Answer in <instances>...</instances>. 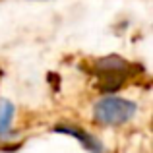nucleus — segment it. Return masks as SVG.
<instances>
[{
    "mask_svg": "<svg viewBox=\"0 0 153 153\" xmlns=\"http://www.w3.org/2000/svg\"><path fill=\"white\" fill-rule=\"evenodd\" d=\"M140 68H136L134 64L126 62L124 58L112 54L107 58H99L93 66V74L97 78L99 89L103 93H112V91L120 89L128 79L134 78V74Z\"/></svg>",
    "mask_w": 153,
    "mask_h": 153,
    "instance_id": "f257e3e1",
    "label": "nucleus"
},
{
    "mask_svg": "<svg viewBox=\"0 0 153 153\" xmlns=\"http://www.w3.org/2000/svg\"><path fill=\"white\" fill-rule=\"evenodd\" d=\"M136 107L134 101L124 97H116V95H105L101 97L93 107V118L103 126H120L126 124L134 118Z\"/></svg>",
    "mask_w": 153,
    "mask_h": 153,
    "instance_id": "f03ea898",
    "label": "nucleus"
},
{
    "mask_svg": "<svg viewBox=\"0 0 153 153\" xmlns=\"http://www.w3.org/2000/svg\"><path fill=\"white\" fill-rule=\"evenodd\" d=\"M52 132H56V134H66V136L76 138V142H79V146H82L87 153H105L103 143L99 142L95 136H91L89 132L82 130V128L76 126V124H56V126L52 128Z\"/></svg>",
    "mask_w": 153,
    "mask_h": 153,
    "instance_id": "7ed1b4c3",
    "label": "nucleus"
},
{
    "mask_svg": "<svg viewBox=\"0 0 153 153\" xmlns=\"http://www.w3.org/2000/svg\"><path fill=\"white\" fill-rule=\"evenodd\" d=\"M16 114V107L8 99H0V140L8 138L12 130V120Z\"/></svg>",
    "mask_w": 153,
    "mask_h": 153,
    "instance_id": "20e7f679",
    "label": "nucleus"
},
{
    "mask_svg": "<svg viewBox=\"0 0 153 153\" xmlns=\"http://www.w3.org/2000/svg\"><path fill=\"white\" fill-rule=\"evenodd\" d=\"M0 76H2V72H0Z\"/></svg>",
    "mask_w": 153,
    "mask_h": 153,
    "instance_id": "39448f33",
    "label": "nucleus"
}]
</instances>
